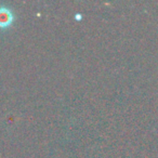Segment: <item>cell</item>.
<instances>
[{
  "label": "cell",
  "mask_w": 158,
  "mask_h": 158,
  "mask_svg": "<svg viewBox=\"0 0 158 158\" xmlns=\"http://www.w3.org/2000/svg\"><path fill=\"white\" fill-rule=\"evenodd\" d=\"M14 15L7 7H0V29H6L13 23Z\"/></svg>",
  "instance_id": "6da1fadb"
}]
</instances>
